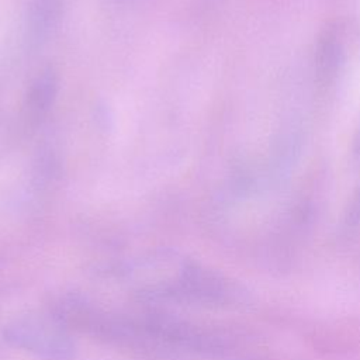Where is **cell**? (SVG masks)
<instances>
[{
	"instance_id": "6da1fadb",
	"label": "cell",
	"mask_w": 360,
	"mask_h": 360,
	"mask_svg": "<svg viewBox=\"0 0 360 360\" xmlns=\"http://www.w3.org/2000/svg\"><path fill=\"white\" fill-rule=\"evenodd\" d=\"M52 315L68 329L73 328L142 356L169 357L172 354V350L146 332L138 318L112 315L77 294L62 295L55 302Z\"/></svg>"
},
{
	"instance_id": "7a4b0ae2",
	"label": "cell",
	"mask_w": 360,
	"mask_h": 360,
	"mask_svg": "<svg viewBox=\"0 0 360 360\" xmlns=\"http://www.w3.org/2000/svg\"><path fill=\"white\" fill-rule=\"evenodd\" d=\"M3 338L8 345L45 360H69L75 352L68 328L52 314L17 318L6 325Z\"/></svg>"
}]
</instances>
